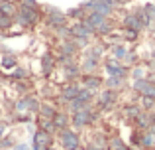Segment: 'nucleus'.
Instances as JSON below:
<instances>
[{
    "mask_svg": "<svg viewBox=\"0 0 155 150\" xmlns=\"http://www.w3.org/2000/svg\"><path fill=\"white\" fill-rule=\"evenodd\" d=\"M14 22L22 28H31L39 22V10L38 8H28V6H18V12L14 16Z\"/></svg>",
    "mask_w": 155,
    "mask_h": 150,
    "instance_id": "obj_1",
    "label": "nucleus"
},
{
    "mask_svg": "<svg viewBox=\"0 0 155 150\" xmlns=\"http://www.w3.org/2000/svg\"><path fill=\"white\" fill-rule=\"evenodd\" d=\"M94 119H96V113L92 111L91 107H84V109H81V111L73 113L71 123H73L75 128H83V127H87V124H91Z\"/></svg>",
    "mask_w": 155,
    "mask_h": 150,
    "instance_id": "obj_2",
    "label": "nucleus"
},
{
    "mask_svg": "<svg viewBox=\"0 0 155 150\" xmlns=\"http://www.w3.org/2000/svg\"><path fill=\"white\" fill-rule=\"evenodd\" d=\"M45 12H47L45 22H47V26H49V28H55V30H59V28L67 26V14H63L59 8H55V6H47V10H45Z\"/></svg>",
    "mask_w": 155,
    "mask_h": 150,
    "instance_id": "obj_3",
    "label": "nucleus"
},
{
    "mask_svg": "<svg viewBox=\"0 0 155 150\" xmlns=\"http://www.w3.org/2000/svg\"><path fill=\"white\" fill-rule=\"evenodd\" d=\"M69 32H71V36H73L75 40H84V42H87V40L91 38L92 34H96L94 28H91L87 22H84V20H79V22H75L71 28H69Z\"/></svg>",
    "mask_w": 155,
    "mask_h": 150,
    "instance_id": "obj_4",
    "label": "nucleus"
},
{
    "mask_svg": "<svg viewBox=\"0 0 155 150\" xmlns=\"http://www.w3.org/2000/svg\"><path fill=\"white\" fill-rule=\"evenodd\" d=\"M59 140H61L63 150H77L79 148V134L75 131H71V128L59 131Z\"/></svg>",
    "mask_w": 155,
    "mask_h": 150,
    "instance_id": "obj_5",
    "label": "nucleus"
},
{
    "mask_svg": "<svg viewBox=\"0 0 155 150\" xmlns=\"http://www.w3.org/2000/svg\"><path fill=\"white\" fill-rule=\"evenodd\" d=\"M51 134L49 132H45V131H35L34 132V150H47L51 146Z\"/></svg>",
    "mask_w": 155,
    "mask_h": 150,
    "instance_id": "obj_6",
    "label": "nucleus"
},
{
    "mask_svg": "<svg viewBox=\"0 0 155 150\" xmlns=\"http://www.w3.org/2000/svg\"><path fill=\"white\" fill-rule=\"evenodd\" d=\"M134 89H136L140 95H151V97H155V83L151 79H147V77H143V79H136V81H134Z\"/></svg>",
    "mask_w": 155,
    "mask_h": 150,
    "instance_id": "obj_7",
    "label": "nucleus"
},
{
    "mask_svg": "<svg viewBox=\"0 0 155 150\" xmlns=\"http://www.w3.org/2000/svg\"><path fill=\"white\" fill-rule=\"evenodd\" d=\"M104 69L108 71V75H122V77H126V67H124V63L120 61V59H116V58H108L104 61Z\"/></svg>",
    "mask_w": 155,
    "mask_h": 150,
    "instance_id": "obj_8",
    "label": "nucleus"
},
{
    "mask_svg": "<svg viewBox=\"0 0 155 150\" xmlns=\"http://www.w3.org/2000/svg\"><path fill=\"white\" fill-rule=\"evenodd\" d=\"M14 109L18 113H24V111L34 113V111H39V103H38V99H35V97H22V99L16 103Z\"/></svg>",
    "mask_w": 155,
    "mask_h": 150,
    "instance_id": "obj_9",
    "label": "nucleus"
},
{
    "mask_svg": "<svg viewBox=\"0 0 155 150\" xmlns=\"http://www.w3.org/2000/svg\"><path fill=\"white\" fill-rule=\"evenodd\" d=\"M136 124L140 131H147V128L155 127V113L151 111H141V115L136 119Z\"/></svg>",
    "mask_w": 155,
    "mask_h": 150,
    "instance_id": "obj_10",
    "label": "nucleus"
},
{
    "mask_svg": "<svg viewBox=\"0 0 155 150\" xmlns=\"http://www.w3.org/2000/svg\"><path fill=\"white\" fill-rule=\"evenodd\" d=\"M116 99H118V93L114 91V89H104V91L98 95V107L100 109H108V107H112V105L116 103Z\"/></svg>",
    "mask_w": 155,
    "mask_h": 150,
    "instance_id": "obj_11",
    "label": "nucleus"
},
{
    "mask_svg": "<svg viewBox=\"0 0 155 150\" xmlns=\"http://www.w3.org/2000/svg\"><path fill=\"white\" fill-rule=\"evenodd\" d=\"M81 89H83V87H81V83H69V85H65V87L61 89V101L71 103V101L81 93Z\"/></svg>",
    "mask_w": 155,
    "mask_h": 150,
    "instance_id": "obj_12",
    "label": "nucleus"
},
{
    "mask_svg": "<svg viewBox=\"0 0 155 150\" xmlns=\"http://www.w3.org/2000/svg\"><path fill=\"white\" fill-rule=\"evenodd\" d=\"M84 22H87L91 28H94V32H96L100 26H102V24L108 22V16L100 14V12H87V16H84Z\"/></svg>",
    "mask_w": 155,
    "mask_h": 150,
    "instance_id": "obj_13",
    "label": "nucleus"
},
{
    "mask_svg": "<svg viewBox=\"0 0 155 150\" xmlns=\"http://www.w3.org/2000/svg\"><path fill=\"white\" fill-rule=\"evenodd\" d=\"M100 85H102V79H100L98 75H92V73H83V75H81V87L91 89V91H96Z\"/></svg>",
    "mask_w": 155,
    "mask_h": 150,
    "instance_id": "obj_14",
    "label": "nucleus"
},
{
    "mask_svg": "<svg viewBox=\"0 0 155 150\" xmlns=\"http://www.w3.org/2000/svg\"><path fill=\"white\" fill-rule=\"evenodd\" d=\"M122 28H130V30H137V32L143 30V26L140 24L136 12H130V14H126L124 18H122Z\"/></svg>",
    "mask_w": 155,
    "mask_h": 150,
    "instance_id": "obj_15",
    "label": "nucleus"
},
{
    "mask_svg": "<svg viewBox=\"0 0 155 150\" xmlns=\"http://www.w3.org/2000/svg\"><path fill=\"white\" fill-rule=\"evenodd\" d=\"M141 111H143V109H141L137 103H132V105H126V107L122 109V115H124L126 119H130V120H136L137 117L141 115Z\"/></svg>",
    "mask_w": 155,
    "mask_h": 150,
    "instance_id": "obj_16",
    "label": "nucleus"
},
{
    "mask_svg": "<svg viewBox=\"0 0 155 150\" xmlns=\"http://www.w3.org/2000/svg\"><path fill=\"white\" fill-rule=\"evenodd\" d=\"M55 61H57V59L53 58L51 54H43L41 55V71L45 75H49L51 71H53V67H55Z\"/></svg>",
    "mask_w": 155,
    "mask_h": 150,
    "instance_id": "obj_17",
    "label": "nucleus"
},
{
    "mask_svg": "<svg viewBox=\"0 0 155 150\" xmlns=\"http://www.w3.org/2000/svg\"><path fill=\"white\" fill-rule=\"evenodd\" d=\"M69 117L65 115V113H59L57 111L55 113V117H53V124H55V128L57 131H63V128H69Z\"/></svg>",
    "mask_w": 155,
    "mask_h": 150,
    "instance_id": "obj_18",
    "label": "nucleus"
},
{
    "mask_svg": "<svg viewBox=\"0 0 155 150\" xmlns=\"http://www.w3.org/2000/svg\"><path fill=\"white\" fill-rule=\"evenodd\" d=\"M59 50H61V55H67V58H73L75 55V51H77V44H75V40H65L63 44L59 46Z\"/></svg>",
    "mask_w": 155,
    "mask_h": 150,
    "instance_id": "obj_19",
    "label": "nucleus"
},
{
    "mask_svg": "<svg viewBox=\"0 0 155 150\" xmlns=\"http://www.w3.org/2000/svg\"><path fill=\"white\" fill-rule=\"evenodd\" d=\"M106 148H108V144H106V138L102 134H96L94 140H91L87 146V150H106Z\"/></svg>",
    "mask_w": 155,
    "mask_h": 150,
    "instance_id": "obj_20",
    "label": "nucleus"
},
{
    "mask_svg": "<svg viewBox=\"0 0 155 150\" xmlns=\"http://www.w3.org/2000/svg\"><path fill=\"white\" fill-rule=\"evenodd\" d=\"M124 81H126V77H122V75H110L108 79H106V89H120V87H124Z\"/></svg>",
    "mask_w": 155,
    "mask_h": 150,
    "instance_id": "obj_21",
    "label": "nucleus"
},
{
    "mask_svg": "<svg viewBox=\"0 0 155 150\" xmlns=\"http://www.w3.org/2000/svg\"><path fill=\"white\" fill-rule=\"evenodd\" d=\"M143 148H147V150L155 148V127L143 131Z\"/></svg>",
    "mask_w": 155,
    "mask_h": 150,
    "instance_id": "obj_22",
    "label": "nucleus"
},
{
    "mask_svg": "<svg viewBox=\"0 0 155 150\" xmlns=\"http://www.w3.org/2000/svg\"><path fill=\"white\" fill-rule=\"evenodd\" d=\"M16 12H18V6H16V2H12V0H4V2H0V14L16 16Z\"/></svg>",
    "mask_w": 155,
    "mask_h": 150,
    "instance_id": "obj_23",
    "label": "nucleus"
},
{
    "mask_svg": "<svg viewBox=\"0 0 155 150\" xmlns=\"http://www.w3.org/2000/svg\"><path fill=\"white\" fill-rule=\"evenodd\" d=\"M84 16H87V10H84L83 6H77V8L67 10V18H75L77 22H79V20H84Z\"/></svg>",
    "mask_w": 155,
    "mask_h": 150,
    "instance_id": "obj_24",
    "label": "nucleus"
},
{
    "mask_svg": "<svg viewBox=\"0 0 155 150\" xmlns=\"http://www.w3.org/2000/svg\"><path fill=\"white\" fill-rule=\"evenodd\" d=\"M39 128L45 132H49V134H53V132L57 131L55 124H53V119H45V117H39Z\"/></svg>",
    "mask_w": 155,
    "mask_h": 150,
    "instance_id": "obj_25",
    "label": "nucleus"
},
{
    "mask_svg": "<svg viewBox=\"0 0 155 150\" xmlns=\"http://www.w3.org/2000/svg\"><path fill=\"white\" fill-rule=\"evenodd\" d=\"M136 12V16H137V20H140V24L143 28H151V20L147 18V14H145V10H143V6L141 8H137V10H134Z\"/></svg>",
    "mask_w": 155,
    "mask_h": 150,
    "instance_id": "obj_26",
    "label": "nucleus"
},
{
    "mask_svg": "<svg viewBox=\"0 0 155 150\" xmlns=\"http://www.w3.org/2000/svg\"><path fill=\"white\" fill-rule=\"evenodd\" d=\"M128 55V50H126L122 44H116V46H112V58L120 59V61H124V58Z\"/></svg>",
    "mask_w": 155,
    "mask_h": 150,
    "instance_id": "obj_27",
    "label": "nucleus"
},
{
    "mask_svg": "<svg viewBox=\"0 0 155 150\" xmlns=\"http://www.w3.org/2000/svg\"><path fill=\"white\" fill-rule=\"evenodd\" d=\"M65 75H67V79H77V77H79V67L73 61L65 63Z\"/></svg>",
    "mask_w": 155,
    "mask_h": 150,
    "instance_id": "obj_28",
    "label": "nucleus"
},
{
    "mask_svg": "<svg viewBox=\"0 0 155 150\" xmlns=\"http://www.w3.org/2000/svg\"><path fill=\"white\" fill-rule=\"evenodd\" d=\"M140 107L143 109V111H151V109L155 107V97H151V95H141Z\"/></svg>",
    "mask_w": 155,
    "mask_h": 150,
    "instance_id": "obj_29",
    "label": "nucleus"
},
{
    "mask_svg": "<svg viewBox=\"0 0 155 150\" xmlns=\"http://www.w3.org/2000/svg\"><path fill=\"white\" fill-rule=\"evenodd\" d=\"M14 16H8V14H0V30H10L14 26Z\"/></svg>",
    "mask_w": 155,
    "mask_h": 150,
    "instance_id": "obj_30",
    "label": "nucleus"
},
{
    "mask_svg": "<svg viewBox=\"0 0 155 150\" xmlns=\"http://www.w3.org/2000/svg\"><path fill=\"white\" fill-rule=\"evenodd\" d=\"M8 77H10V79H14V81H20V79H28L30 73H28L24 67H14V71H12Z\"/></svg>",
    "mask_w": 155,
    "mask_h": 150,
    "instance_id": "obj_31",
    "label": "nucleus"
},
{
    "mask_svg": "<svg viewBox=\"0 0 155 150\" xmlns=\"http://www.w3.org/2000/svg\"><path fill=\"white\" fill-rule=\"evenodd\" d=\"M55 113H57V111L51 107V105H47V103L39 105V115L45 117V119H53V117H55Z\"/></svg>",
    "mask_w": 155,
    "mask_h": 150,
    "instance_id": "obj_32",
    "label": "nucleus"
},
{
    "mask_svg": "<svg viewBox=\"0 0 155 150\" xmlns=\"http://www.w3.org/2000/svg\"><path fill=\"white\" fill-rule=\"evenodd\" d=\"M0 65H2L4 69H14L16 67V58L14 55H4V58L0 59Z\"/></svg>",
    "mask_w": 155,
    "mask_h": 150,
    "instance_id": "obj_33",
    "label": "nucleus"
},
{
    "mask_svg": "<svg viewBox=\"0 0 155 150\" xmlns=\"http://www.w3.org/2000/svg\"><path fill=\"white\" fill-rule=\"evenodd\" d=\"M140 32L137 30H130V28H122V38H126L128 42H136Z\"/></svg>",
    "mask_w": 155,
    "mask_h": 150,
    "instance_id": "obj_34",
    "label": "nucleus"
},
{
    "mask_svg": "<svg viewBox=\"0 0 155 150\" xmlns=\"http://www.w3.org/2000/svg\"><path fill=\"white\" fill-rule=\"evenodd\" d=\"M143 10H145V14H147V18L151 20V26H153L155 24V4H145Z\"/></svg>",
    "mask_w": 155,
    "mask_h": 150,
    "instance_id": "obj_35",
    "label": "nucleus"
},
{
    "mask_svg": "<svg viewBox=\"0 0 155 150\" xmlns=\"http://www.w3.org/2000/svg\"><path fill=\"white\" fill-rule=\"evenodd\" d=\"M143 67H134V71H132V75H134V79H143L145 73H143Z\"/></svg>",
    "mask_w": 155,
    "mask_h": 150,
    "instance_id": "obj_36",
    "label": "nucleus"
},
{
    "mask_svg": "<svg viewBox=\"0 0 155 150\" xmlns=\"http://www.w3.org/2000/svg\"><path fill=\"white\" fill-rule=\"evenodd\" d=\"M20 4H22V6H28V8H38L39 10V4L35 2V0H20Z\"/></svg>",
    "mask_w": 155,
    "mask_h": 150,
    "instance_id": "obj_37",
    "label": "nucleus"
},
{
    "mask_svg": "<svg viewBox=\"0 0 155 150\" xmlns=\"http://www.w3.org/2000/svg\"><path fill=\"white\" fill-rule=\"evenodd\" d=\"M94 2H96V0H83V2H81V6H83L87 12H91L92 6H94Z\"/></svg>",
    "mask_w": 155,
    "mask_h": 150,
    "instance_id": "obj_38",
    "label": "nucleus"
},
{
    "mask_svg": "<svg viewBox=\"0 0 155 150\" xmlns=\"http://www.w3.org/2000/svg\"><path fill=\"white\" fill-rule=\"evenodd\" d=\"M0 146L8 148V146H14V142H12V138H2V140H0Z\"/></svg>",
    "mask_w": 155,
    "mask_h": 150,
    "instance_id": "obj_39",
    "label": "nucleus"
},
{
    "mask_svg": "<svg viewBox=\"0 0 155 150\" xmlns=\"http://www.w3.org/2000/svg\"><path fill=\"white\" fill-rule=\"evenodd\" d=\"M16 89H18V93H26V91H28L26 83H16Z\"/></svg>",
    "mask_w": 155,
    "mask_h": 150,
    "instance_id": "obj_40",
    "label": "nucleus"
},
{
    "mask_svg": "<svg viewBox=\"0 0 155 150\" xmlns=\"http://www.w3.org/2000/svg\"><path fill=\"white\" fill-rule=\"evenodd\" d=\"M14 150H30V146L24 144V142H20V144H14Z\"/></svg>",
    "mask_w": 155,
    "mask_h": 150,
    "instance_id": "obj_41",
    "label": "nucleus"
},
{
    "mask_svg": "<svg viewBox=\"0 0 155 150\" xmlns=\"http://www.w3.org/2000/svg\"><path fill=\"white\" fill-rule=\"evenodd\" d=\"M4 132H6V123H0V140L4 138Z\"/></svg>",
    "mask_w": 155,
    "mask_h": 150,
    "instance_id": "obj_42",
    "label": "nucleus"
},
{
    "mask_svg": "<svg viewBox=\"0 0 155 150\" xmlns=\"http://www.w3.org/2000/svg\"><path fill=\"white\" fill-rule=\"evenodd\" d=\"M102 2H106L108 6H112V8H116V6H118V4H116V0H102Z\"/></svg>",
    "mask_w": 155,
    "mask_h": 150,
    "instance_id": "obj_43",
    "label": "nucleus"
},
{
    "mask_svg": "<svg viewBox=\"0 0 155 150\" xmlns=\"http://www.w3.org/2000/svg\"><path fill=\"white\" fill-rule=\"evenodd\" d=\"M130 2V0H116V4H118V6H120V4H128Z\"/></svg>",
    "mask_w": 155,
    "mask_h": 150,
    "instance_id": "obj_44",
    "label": "nucleus"
},
{
    "mask_svg": "<svg viewBox=\"0 0 155 150\" xmlns=\"http://www.w3.org/2000/svg\"><path fill=\"white\" fill-rule=\"evenodd\" d=\"M149 65H151V69L155 71V59H151V61H149Z\"/></svg>",
    "mask_w": 155,
    "mask_h": 150,
    "instance_id": "obj_45",
    "label": "nucleus"
},
{
    "mask_svg": "<svg viewBox=\"0 0 155 150\" xmlns=\"http://www.w3.org/2000/svg\"><path fill=\"white\" fill-rule=\"evenodd\" d=\"M151 59H155V50H153V51H151Z\"/></svg>",
    "mask_w": 155,
    "mask_h": 150,
    "instance_id": "obj_46",
    "label": "nucleus"
},
{
    "mask_svg": "<svg viewBox=\"0 0 155 150\" xmlns=\"http://www.w3.org/2000/svg\"><path fill=\"white\" fill-rule=\"evenodd\" d=\"M47 150H57V148H51V146H49V148H47Z\"/></svg>",
    "mask_w": 155,
    "mask_h": 150,
    "instance_id": "obj_47",
    "label": "nucleus"
},
{
    "mask_svg": "<svg viewBox=\"0 0 155 150\" xmlns=\"http://www.w3.org/2000/svg\"><path fill=\"white\" fill-rule=\"evenodd\" d=\"M0 117H2V109H0Z\"/></svg>",
    "mask_w": 155,
    "mask_h": 150,
    "instance_id": "obj_48",
    "label": "nucleus"
},
{
    "mask_svg": "<svg viewBox=\"0 0 155 150\" xmlns=\"http://www.w3.org/2000/svg\"><path fill=\"white\" fill-rule=\"evenodd\" d=\"M0 2H4V0H0Z\"/></svg>",
    "mask_w": 155,
    "mask_h": 150,
    "instance_id": "obj_49",
    "label": "nucleus"
},
{
    "mask_svg": "<svg viewBox=\"0 0 155 150\" xmlns=\"http://www.w3.org/2000/svg\"><path fill=\"white\" fill-rule=\"evenodd\" d=\"M0 85H2V83H0Z\"/></svg>",
    "mask_w": 155,
    "mask_h": 150,
    "instance_id": "obj_50",
    "label": "nucleus"
}]
</instances>
